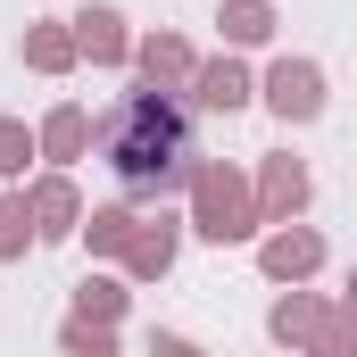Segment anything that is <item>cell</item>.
I'll return each mask as SVG.
<instances>
[{
    "label": "cell",
    "instance_id": "cell-1",
    "mask_svg": "<svg viewBox=\"0 0 357 357\" xmlns=\"http://www.w3.org/2000/svg\"><path fill=\"white\" fill-rule=\"evenodd\" d=\"M100 142H108V167L133 183V191H158V183L191 158V150H183V116L167 108V100H125Z\"/></svg>",
    "mask_w": 357,
    "mask_h": 357
},
{
    "label": "cell",
    "instance_id": "cell-2",
    "mask_svg": "<svg viewBox=\"0 0 357 357\" xmlns=\"http://www.w3.org/2000/svg\"><path fill=\"white\" fill-rule=\"evenodd\" d=\"M274 108L282 116H316V67H274Z\"/></svg>",
    "mask_w": 357,
    "mask_h": 357
},
{
    "label": "cell",
    "instance_id": "cell-3",
    "mask_svg": "<svg viewBox=\"0 0 357 357\" xmlns=\"http://www.w3.org/2000/svg\"><path fill=\"white\" fill-rule=\"evenodd\" d=\"M208 233H216V241L241 233V191H233L225 175H208Z\"/></svg>",
    "mask_w": 357,
    "mask_h": 357
},
{
    "label": "cell",
    "instance_id": "cell-4",
    "mask_svg": "<svg viewBox=\"0 0 357 357\" xmlns=\"http://www.w3.org/2000/svg\"><path fill=\"white\" fill-rule=\"evenodd\" d=\"M199 100L208 108H241V67H208L199 75Z\"/></svg>",
    "mask_w": 357,
    "mask_h": 357
},
{
    "label": "cell",
    "instance_id": "cell-5",
    "mask_svg": "<svg viewBox=\"0 0 357 357\" xmlns=\"http://www.w3.org/2000/svg\"><path fill=\"white\" fill-rule=\"evenodd\" d=\"M266 266H274V274H299V266H316V241H307V233L274 241V250H266Z\"/></svg>",
    "mask_w": 357,
    "mask_h": 357
},
{
    "label": "cell",
    "instance_id": "cell-6",
    "mask_svg": "<svg viewBox=\"0 0 357 357\" xmlns=\"http://www.w3.org/2000/svg\"><path fill=\"white\" fill-rule=\"evenodd\" d=\"M84 42H91V50H100V59L116 50V17H108V8H84Z\"/></svg>",
    "mask_w": 357,
    "mask_h": 357
},
{
    "label": "cell",
    "instance_id": "cell-7",
    "mask_svg": "<svg viewBox=\"0 0 357 357\" xmlns=\"http://www.w3.org/2000/svg\"><path fill=\"white\" fill-rule=\"evenodd\" d=\"M225 25H233V33H241V42H258V33H266V8H258V0H241V8H233V17H225Z\"/></svg>",
    "mask_w": 357,
    "mask_h": 357
},
{
    "label": "cell",
    "instance_id": "cell-8",
    "mask_svg": "<svg viewBox=\"0 0 357 357\" xmlns=\"http://www.w3.org/2000/svg\"><path fill=\"white\" fill-rule=\"evenodd\" d=\"M266 199H274V208H291V199H299V167H274V175H266Z\"/></svg>",
    "mask_w": 357,
    "mask_h": 357
},
{
    "label": "cell",
    "instance_id": "cell-9",
    "mask_svg": "<svg viewBox=\"0 0 357 357\" xmlns=\"http://www.w3.org/2000/svg\"><path fill=\"white\" fill-rule=\"evenodd\" d=\"M25 241V208H0V250H17Z\"/></svg>",
    "mask_w": 357,
    "mask_h": 357
}]
</instances>
